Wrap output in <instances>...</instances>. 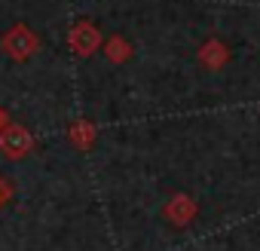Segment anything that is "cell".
Masks as SVG:
<instances>
[{
  "label": "cell",
  "instance_id": "4",
  "mask_svg": "<svg viewBox=\"0 0 260 251\" xmlns=\"http://www.w3.org/2000/svg\"><path fill=\"white\" fill-rule=\"evenodd\" d=\"M166 214H169L175 224H187V221H193V214H196V205H193V199H187V196H178L175 202H169Z\"/></svg>",
  "mask_w": 260,
  "mask_h": 251
},
{
  "label": "cell",
  "instance_id": "1",
  "mask_svg": "<svg viewBox=\"0 0 260 251\" xmlns=\"http://www.w3.org/2000/svg\"><path fill=\"white\" fill-rule=\"evenodd\" d=\"M37 46H40V40H37V34L34 31H28L25 25H16L7 37H4V49L13 55V58H28V55H34L37 52Z\"/></svg>",
  "mask_w": 260,
  "mask_h": 251
},
{
  "label": "cell",
  "instance_id": "3",
  "mask_svg": "<svg viewBox=\"0 0 260 251\" xmlns=\"http://www.w3.org/2000/svg\"><path fill=\"white\" fill-rule=\"evenodd\" d=\"M98 43H101V37H98V31H95L89 22H80V25L71 31V46H74V52H80V55L95 52Z\"/></svg>",
  "mask_w": 260,
  "mask_h": 251
},
{
  "label": "cell",
  "instance_id": "6",
  "mask_svg": "<svg viewBox=\"0 0 260 251\" xmlns=\"http://www.w3.org/2000/svg\"><path fill=\"white\" fill-rule=\"evenodd\" d=\"M71 138L77 147H89L95 141V129H92V122H77L74 129H71Z\"/></svg>",
  "mask_w": 260,
  "mask_h": 251
},
{
  "label": "cell",
  "instance_id": "8",
  "mask_svg": "<svg viewBox=\"0 0 260 251\" xmlns=\"http://www.w3.org/2000/svg\"><path fill=\"white\" fill-rule=\"evenodd\" d=\"M7 199H10V184H7L4 178H0V205H4Z\"/></svg>",
  "mask_w": 260,
  "mask_h": 251
},
{
  "label": "cell",
  "instance_id": "9",
  "mask_svg": "<svg viewBox=\"0 0 260 251\" xmlns=\"http://www.w3.org/2000/svg\"><path fill=\"white\" fill-rule=\"evenodd\" d=\"M4 125H7V113H4V110H0V129H4Z\"/></svg>",
  "mask_w": 260,
  "mask_h": 251
},
{
  "label": "cell",
  "instance_id": "7",
  "mask_svg": "<svg viewBox=\"0 0 260 251\" xmlns=\"http://www.w3.org/2000/svg\"><path fill=\"white\" fill-rule=\"evenodd\" d=\"M107 55H110V61H125L128 55H132V46H128L125 40H119V37H113L107 43Z\"/></svg>",
  "mask_w": 260,
  "mask_h": 251
},
{
  "label": "cell",
  "instance_id": "2",
  "mask_svg": "<svg viewBox=\"0 0 260 251\" xmlns=\"http://www.w3.org/2000/svg\"><path fill=\"white\" fill-rule=\"evenodd\" d=\"M0 150L7 156H22V153L31 150V135L22 125H4V129H0Z\"/></svg>",
  "mask_w": 260,
  "mask_h": 251
},
{
  "label": "cell",
  "instance_id": "5",
  "mask_svg": "<svg viewBox=\"0 0 260 251\" xmlns=\"http://www.w3.org/2000/svg\"><path fill=\"white\" fill-rule=\"evenodd\" d=\"M199 58H202V65H208V68H223V61H226V49H223V43L211 40V43L199 52Z\"/></svg>",
  "mask_w": 260,
  "mask_h": 251
}]
</instances>
